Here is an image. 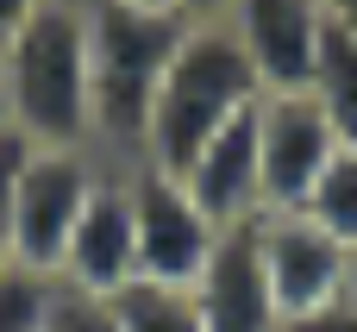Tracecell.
Segmentation results:
<instances>
[{
	"instance_id": "9a60e30c",
	"label": "cell",
	"mask_w": 357,
	"mask_h": 332,
	"mask_svg": "<svg viewBox=\"0 0 357 332\" xmlns=\"http://www.w3.org/2000/svg\"><path fill=\"white\" fill-rule=\"evenodd\" d=\"M44 314H50V282L13 270L0 282V332H44Z\"/></svg>"
},
{
	"instance_id": "5b68a950",
	"label": "cell",
	"mask_w": 357,
	"mask_h": 332,
	"mask_svg": "<svg viewBox=\"0 0 357 332\" xmlns=\"http://www.w3.org/2000/svg\"><path fill=\"white\" fill-rule=\"evenodd\" d=\"M339 157V132L314 88L257 94V169H264V213H301L326 163Z\"/></svg>"
},
{
	"instance_id": "52a82bcc",
	"label": "cell",
	"mask_w": 357,
	"mask_h": 332,
	"mask_svg": "<svg viewBox=\"0 0 357 332\" xmlns=\"http://www.w3.org/2000/svg\"><path fill=\"white\" fill-rule=\"evenodd\" d=\"M257 245H264V276H270L282 326L314 320L333 301H345L351 251L339 239H326L307 213H264L257 220Z\"/></svg>"
},
{
	"instance_id": "277c9868",
	"label": "cell",
	"mask_w": 357,
	"mask_h": 332,
	"mask_svg": "<svg viewBox=\"0 0 357 332\" xmlns=\"http://www.w3.org/2000/svg\"><path fill=\"white\" fill-rule=\"evenodd\" d=\"M94 176H100L94 151H31V144H19L13 195H6V232H13V270L19 276L56 282Z\"/></svg>"
},
{
	"instance_id": "7c38bea8",
	"label": "cell",
	"mask_w": 357,
	"mask_h": 332,
	"mask_svg": "<svg viewBox=\"0 0 357 332\" xmlns=\"http://www.w3.org/2000/svg\"><path fill=\"white\" fill-rule=\"evenodd\" d=\"M314 100L326 107L339 144L357 151V31L326 19V38H320V63H314Z\"/></svg>"
},
{
	"instance_id": "9c48e42d",
	"label": "cell",
	"mask_w": 357,
	"mask_h": 332,
	"mask_svg": "<svg viewBox=\"0 0 357 332\" xmlns=\"http://www.w3.org/2000/svg\"><path fill=\"white\" fill-rule=\"evenodd\" d=\"M232 38L257 75L264 94L276 88H314L320 38H326V6L320 0H232Z\"/></svg>"
},
{
	"instance_id": "5bb4252c",
	"label": "cell",
	"mask_w": 357,
	"mask_h": 332,
	"mask_svg": "<svg viewBox=\"0 0 357 332\" xmlns=\"http://www.w3.org/2000/svg\"><path fill=\"white\" fill-rule=\"evenodd\" d=\"M326 239H339L345 251H357V151L351 144H339V157L326 163V176L314 182V195H307V207H301Z\"/></svg>"
},
{
	"instance_id": "e0dca14e",
	"label": "cell",
	"mask_w": 357,
	"mask_h": 332,
	"mask_svg": "<svg viewBox=\"0 0 357 332\" xmlns=\"http://www.w3.org/2000/svg\"><path fill=\"white\" fill-rule=\"evenodd\" d=\"M13 163H19V144L0 151V282L13 276V232H6V195H13Z\"/></svg>"
},
{
	"instance_id": "ffe728a7",
	"label": "cell",
	"mask_w": 357,
	"mask_h": 332,
	"mask_svg": "<svg viewBox=\"0 0 357 332\" xmlns=\"http://www.w3.org/2000/svg\"><path fill=\"white\" fill-rule=\"evenodd\" d=\"M38 6H44V0H0V50H6V38H13Z\"/></svg>"
},
{
	"instance_id": "7a4b0ae2",
	"label": "cell",
	"mask_w": 357,
	"mask_h": 332,
	"mask_svg": "<svg viewBox=\"0 0 357 332\" xmlns=\"http://www.w3.org/2000/svg\"><path fill=\"white\" fill-rule=\"evenodd\" d=\"M88 38H94V126L88 151L100 169H144V126L163 88L169 56L188 38L182 13H144L119 0H88Z\"/></svg>"
},
{
	"instance_id": "6da1fadb",
	"label": "cell",
	"mask_w": 357,
	"mask_h": 332,
	"mask_svg": "<svg viewBox=\"0 0 357 332\" xmlns=\"http://www.w3.org/2000/svg\"><path fill=\"white\" fill-rule=\"evenodd\" d=\"M13 132L31 151H88L94 126V38L88 0H44L0 50Z\"/></svg>"
},
{
	"instance_id": "ba28073f",
	"label": "cell",
	"mask_w": 357,
	"mask_h": 332,
	"mask_svg": "<svg viewBox=\"0 0 357 332\" xmlns=\"http://www.w3.org/2000/svg\"><path fill=\"white\" fill-rule=\"evenodd\" d=\"M63 289L75 295H94V301H113L126 282H138V239H132V176L126 169H100L88 201H82V220L69 232V251H63V270H56Z\"/></svg>"
},
{
	"instance_id": "3957f363",
	"label": "cell",
	"mask_w": 357,
	"mask_h": 332,
	"mask_svg": "<svg viewBox=\"0 0 357 332\" xmlns=\"http://www.w3.org/2000/svg\"><path fill=\"white\" fill-rule=\"evenodd\" d=\"M257 75L232 38V25H188L182 50L163 69L151 126H144V169L157 176H188V163L238 119L257 107Z\"/></svg>"
},
{
	"instance_id": "8992f818",
	"label": "cell",
	"mask_w": 357,
	"mask_h": 332,
	"mask_svg": "<svg viewBox=\"0 0 357 332\" xmlns=\"http://www.w3.org/2000/svg\"><path fill=\"white\" fill-rule=\"evenodd\" d=\"M132 239H138V282L157 289H195L207 270L220 226L201 213V201L157 169H132Z\"/></svg>"
},
{
	"instance_id": "44dd1931",
	"label": "cell",
	"mask_w": 357,
	"mask_h": 332,
	"mask_svg": "<svg viewBox=\"0 0 357 332\" xmlns=\"http://www.w3.org/2000/svg\"><path fill=\"white\" fill-rule=\"evenodd\" d=\"M320 6H326V19H333V25L357 31V0H320Z\"/></svg>"
},
{
	"instance_id": "cb8c5ba5",
	"label": "cell",
	"mask_w": 357,
	"mask_h": 332,
	"mask_svg": "<svg viewBox=\"0 0 357 332\" xmlns=\"http://www.w3.org/2000/svg\"><path fill=\"white\" fill-rule=\"evenodd\" d=\"M345 295L357 301V251H351V282H345Z\"/></svg>"
},
{
	"instance_id": "30bf717a",
	"label": "cell",
	"mask_w": 357,
	"mask_h": 332,
	"mask_svg": "<svg viewBox=\"0 0 357 332\" xmlns=\"http://www.w3.org/2000/svg\"><path fill=\"white\" fill-rule=\"evenodd\" d=\"M195 314L207 332H282L270 276H264V245H257V220L245 226H220V245L207 257V270L195 276Z\"/></svg>"
},
{
	"instance_id": "2e32d148",
	"label": "cell",
	"mask_w": 357,
	"mask_h": 332,
	"mask_svg": "<svg viewBox=\"0 0 357 332\" xmlns=\"http://www.w3.org/2000/svg\"><path fill=\"white\" fill-rule=\"evenodd\" d=\"M44 332H119L113 326V308L94 301V295H75L63 282H50V314H44Z\"/></svg>"
},
{
	"instance_id": "603a6c76",
	"label": "cell",
	"mask_w": 357,
	"mask_h": 332,
	"mask_svg": "<svg viewBox=\"0 0 357 332\" xmlns=\"http://www.w3.org/2000/svg\"><path fill=\"white\" fill-rule=\"evenodd\" d=\"M119 6H144V13H176V0H119Z\"/></svg>"
},
{
	"instance_id": "ac0fdd59",
	"label": "cell",
	"mask_w": 357,
	"mask_h": 332,
	"mask_svg": "<svg viewBox=\"0 0 357 332\" xmlns=\"http://www.w3.org/2000/svg\"><path fill=\"white\" fill-rule=\"evenodd\" d=\"M282 332H357V301L345 295V301H333L326 314H314V320H295V326Z\"/></svg>"
},
{
	"instance_id": "4fadbf2b",
	"label": "cell",
	"mask_w": 357,
	"mask_h": 332,
	"mask_svg": "<svg viewBox=\"0 0 357 332\" xmlns=\"http://www.w3.org/2000/svg\"><path fill=\"white\" fill-rule=\"evenodd\" d=\"M113 326L119 332H207L195 314L188 289H157V282H126L113 301Z\"/></svg>"
},
{
	"instance_id": "8fae6325",
	"label": "cell",
	"mask_w": 357,
	"mask_h": 332,
	"mask_svg": "<svg viewBox=\"0 0 357 332\" xmlns=\"http://www.w3.org/2000/svg\"><path fill=\"white\" fill-rule=\"evenodd\" d=\"M182 188L201 201L213 226H245L264 220V169H257V107L238 113L182 176Z\"/></svg>"
},
{
	"instance_id": "d6986e66",
	"label": "cell",
	"mask_w": 357,
	"mask_h": 332,
	"mask_svg": "<svg viewBox=\"0 0 357 332\" xmlns=\"http://www.w3.org/2000/svg\"><path fill=\"white\" fill-rule=\"evenodd\" d=\"M176 13L188 25H226L232 19V0H176Z\"/></svg>"
},
{
	"instance_id": "7402d4cb",
	"label": "cell",
	"mask_w": 357,
	"mask_h": 332,
	"mask_svg": "<svg viewBox=\"0 0 357 332\" xmlns=\"http://www.w3.org/2000/svg\"><path fill=\"white\" fill-rule=\"evenodd\" d=\"M19 132H13V107H6V82H0V151H13Z\"/></svg>"
}]
</instances>
